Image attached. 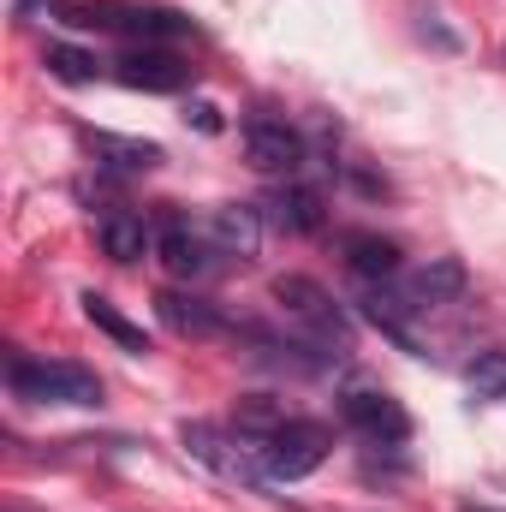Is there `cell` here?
<instances>
[{"mask_svg":"<svg viewBox=\"0 0 506 512\" xmlns=\"http://www.w3.org/2000/svg\"><path fill=\"white\" fill-rule=\"evenodd\" d=\"M6 387L30 405H102V382L84 370V364H66V358H12L6 364Z\"/></svg>","mask_w":506,"mask_h":512,"instance_id":"cell-1","label":"cell"},{"mask_svg":"<svg viewBox=\"0 0 506 512\" xmlns=\"http://www.w3.org/2000/svg\"><path fill=\"white\" fill-rule=\"evenodd\" d=\"M274 304L286 310V322H298L310 340H322V346H352V322H346V310L310 280V274H280L274 280Z\"/></svg>","mask_w":506,"mask_h":512,"instance_id":"cell-2","label":"cell"},{"mask_svg":"<svg viewBox=\"0 0 506 512\" xmlns=\"http://www.w3.org/2000/svg\"><path fill=\"white\" fill-rule=\"evenodd\" d=\"M179 441L191 447L197 465H209V471L227 477V483H245V489H262V483H268V471H262V447L245 441V435H227V429H215V423H185Z\"/></svg>","mask_w":506,"mask_h":512,"instance_id":"cell-3","label":"cell"},{"mask_svg":"<svg viewBox=\"0 0 506 512\" xmlns=\"http://www.w3.org/2000/svg\"><path fill=\"white\" fill-rule=\"evenodd\" d=\"M328 447H334V435H328L322 423L286 417V423L262 441V471H268V483H298V477H310V471L328 459Z\"/></svg>","mask_w":506,"mask_h":512,"instance_id":"cell-4","label":"cell"},{"mask_svg":"<svg viewBox=\"0 0 506 512\" xmlns=\"http://www.w3.org/2000/svg\"><path fill=\"white\" fill-rule=\"evenodd\" d=\"M340 411H346V423H352L364 441H376V447H399V441L411 435L405 405H399L393 393H381V387H352V393L340 399Z\"/></svg>","mask_w":506,"mask_h":512,"instance_id":"cell-5","label":"cell"},{"mask_svg":"<svg viewBox=\"0 0 506 512\" xmlns=\"http://www.w3.org/2000/svg\"><path fill=\"white\" fill-rule=\"evenodd\" d=\"M155 256L167 262V274H179V280H197V274H209L215 268V239L203 233V227H191L185 215H167L161 221V233H155Z\"/></svg>","mask_w":506,"mask_h":512,"instance_id":"cell-6","label":"cell"},{"mask_svg":"<svg viewBox=\"0 0 506 512\" xmlns=\"http://www.w3.org/2000/svg\"><path fill=\"white\" fill-rule=\"evenodd\" d=\"M114 78H120L126 90L173 96V90H185L191 66H185L179 54H167V48H131V54H120V60H114Z\"/></svg>","mask_w":506,"mask_h":512,"instance_id":"cell-7","label":"cell"},{"mask_svg":"<svg viewBox=\"0 0 506 512\" xmlns=\"http://www.w3.org/2000/svg\"><path fill=\"white\" fill-rule=\"evenodd\" d=\"M245 161L256 173H292L304 161V137L286 120H251L245 126Z\"/></svg>","mask_w":506,"mask_h":512,"instance_id":"cell-8","label":"cell"},{"mask_svg":"<svg viewBox=\"0 0 506 512\" xmlns=\"http://www.w3.org/2000/svg\"><path fill=\"white\" fill-rule=\"evenodd\" d=\"M405 304L411 310H435V304H453L459 292H465V262L459 256H429L423 268H411L405 274Z\"/></svg>","mask_w":506,"mask_h":512,"instance_id":"cell-9","label":"cell"},{"mask_svg":"<svg viewBox=\"0 0 506 512\" xmlns=\"http://www.w3.org/2000/svg\"><path fill=\"white\" fill-rule=\"evenodd\" d=\"M96 239H102V256L120 262V268H131V262H143V256L155 251V227L137 209H108L96 221Z\"/></svg>","mask_w":506,"mask_h":512,"instance_id":"cell-10","label":"cell"},{"mask_svg":"<svg viewBox=\"0 0 506 512\" xmlns=\"http://www.w3.org/2000/svg\"><path fill=\"white\" fill-rule=\"evenodd\" d=\"M209 239H215V251L233 256V262H251L256 245H262V209L251 203H227V209H215L209 215V227H203Z\"/></svg>","mask_w":506,"mask_h":512,"instance_id":"cell-11","label":"cell"},{"mask_svg":"<svg viewBox=\"0 0 506 512\" xmlns=\"http://www.w3.org/2000/svg\"><path fill=\"white\" fill-rule=\"evenodd\" d=\"M155 316H161L179 340H215V334H227V316H221L215 304H203V298H185V292H161V298H155Z\"/></svg>","mask_w":506,"mask_h":512,"instance_id":"cell-12","label":"cell"},{"mask_svg":"<svg viewBox=\"0 0 506 512\" xmlns=\"http://www.w3.org/2000/svg\"><path fill=\"white\" fill-rule=\"evenodd\" d=\"M84 143H90V155H96L102 167H114V173H149V167H161V143H143V137L84 131Z\"/></svg>","mask_w":506,"mask_h":512,"instance_id":"cell-13","label":"cell"},{"mask_svg":"<svg viewBox=\"0 0 506 512\" xmlns=\"http://www.w3.org/2000/svg\"><path fill=\"white\" fill-rule=\"evenodd\" d=\"M268 221L274 227H286V233H322V197L310 191V185H280L274 197H268Z\"/></svg>","mask_w":506,"mask_h":512,"instance_id":"cell-14","label":"cell"},{"mask_svg":"<svg viewBox=\"0 0 506 512\" xmlns=\"http://www.w3.org/2000/svg\"><path fill=\"white\" fill-rule=\"evenodd\" d=\"M346 262L358 280H393L399 274V245L381 239V233H352L346 239Z\"/></svg>","mask_w":506,"mask_h":512,"instance_id":"cell-15","label":"cell"},{"mask_svg":"<svg viewBox=\"0 0 506 512\" xmlns=\"http://www.w3.org/2000/svg\"><path fill=\"white\" fill-rule=\"evenodd\" d=\"M78 304H84V316H90V322H96V328H102L114 346H126V352H149V334H143L137 322H126V316L114 310V298H102V292H84Z\"/></svg>","mask_w":506,"mask_h":512,"instance_id":"cell-16","label":"cell"},{"mask_svg":"<svg viewBox=\"0 0 506 512\" xmlns=\"http://www.w3.org/2000/svg\"><path fill=\"white\" fill-rule=\"evenodd\" d=\"M48 72L60 78V84H96V72H102V60L90 54V48H72V42H48Z\"/></svg>","mask_w":506,"mask_h":512,"instance_id":"cell-17","label":"cell"},{"mask_svg":"<svg viewBox=\"0 0 506 512\" xmlns=\"http://www.w3.org/2000/svg\"><path fill=\"white\" fill-rule=\"evenodd\" d=\"M280 423H286V411H280L268 393H251V399H239V417H233V429H239L245 441H256V447H262V441H268Z\"/></svg>","mask_w":506,"mask_h":512,"instance_id":"cell-18","label":"cell"},{"mask_svg":"<svg viewBox=\"0 0 506 512\" xmlns=\"http://www.w3.org/2000/svg\"><path fill=\"white\" fill-rule=\"evenodd\" d=\"M60 18L66 24H78V30H131V6H90V0H72V6H60Z\"/></svg>","mask_w":506,"mask_h":512,"instance_id":"cell-19","label":"cell"},{"mask_svg":"<svg viewBox=\"0 0 506 512\" xmlns=\"http://www.w3.org/2000/svg\"><path fill=\"white\" fill-rule=\"evenodd\" d=\"M465 387L477 399H506V352H477L465 370Z\"/></svg>","mask_w":506,"mask_h":512,"instance_id":"cell-20","label":"cell"},{"mask_svg":"<svg viewBox=\"0 0 506 512\" xmlns=\"http://www.w3.org/2000/svg\"><path fill=\"white\" fill-rule=\"evenodd\" d=\"M126 36H143V48L149 42H179V36H191V18H179V12H131Z\"/></svg>","mask_w":506,"mask_h":512,"instance_id":"cell-21","label":"cell"},{"mask_svg":"<svg viewBox=\"0 0 506 512\" xmlns=\"http://www.w3.org/2000/svg\"><path fill=\"white\" fill-rule=\"evenodd\" d=\"M185 120H191L197 131H221V114H215L209 102H191V114H185Z\"/></svg>","mask_w":506,"mask_h":512,"instance_id":"cell-22","label":"cell"},{"mask_svg":"<svg viewBox=\"0 0 506 512\" xmlns=\"http://www.w3.org/2000/svg\"><path fill=\"white\" fill-rule=\"evenodd\" d=\"M501 60H506V48H501Z\"/></svg>","mask_w":506,"mask_h":512,"instance_id":"cell-23","label":"cell"}]
</instances>
